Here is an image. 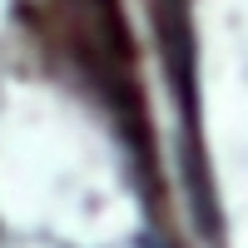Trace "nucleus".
Segmentation results:
<instances>
[{
  "instance_id": "1",
  "label": "nucleus",
  "mask_w": 248,
  "mask_h": 248,
  "mask_svg": "<svg viewBox=\"0 0 248 248\" xmlns=\"http://www.w3.org/2000/svg\"><path fill=\"white\" fill-rule=\"evenodd\" d=\"M144 248H169V243H164V238H154V233H149V238H144Z\"/></svg>"
}]
</instances>
